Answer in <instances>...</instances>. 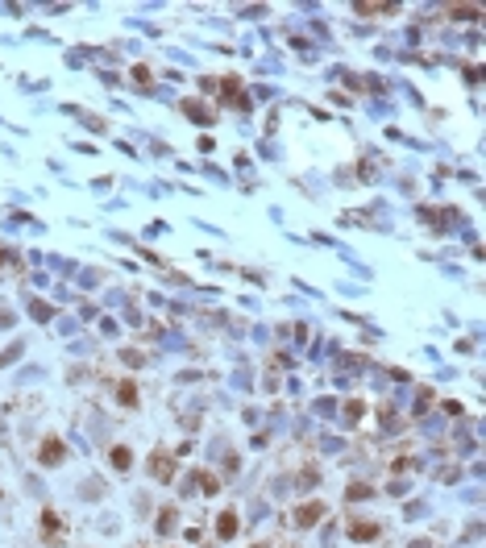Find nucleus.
Masks as SVG:
<instances>
[{"instance_id": "obj_1", "label": "nucleus", "mask_w": 486, "mask_h": 548, "mask_svg": "<svg viewBox=\"0 0 486 548\" xmlns=\"http://www.w3.org/2000/svg\"><path fill=\"white\" fill-rule=\"evenodd\" d=\"M395 5H391V0H361V5H357V13H391Z\"/></svg>"}, {"instance_id": "obj_2", "label": "nucleus", "mask_w": 486, "mask_h": 548, "mask_svg": "<svg viewBox=\"0 0 486 548\" xmlns=\"http://www.w3.org/2000/svg\"><path fill=\"white\" fill-rule=\"evenodd\" d=\"M54 461H63V444H58V440H46V453H42V465H54Z\"/></svg>"}, {"instance_id": "obj_3", "label": "nucleus", "mask_w": 486, "mask_h": 548, "mask_svg": "<svg viewBox=\"0 0 486 548\" xmlns=\"http://www.w3.org/2000/svg\"><path fill=\"white\" fill-rule=\"evenodd\" d=\"M449 13H453V17H461V21H474L482 9H478V5H461V9H449Z\"/></svg>"}, {"instance_id": "obj_4", "label": "nucleus", "mask_w": 486, "mask_h": 548, "mask_svg": "<svg viewBox=\"0 0 486 548\" xmlns=\"http://www.w3.org/2000/svg\"><path fill=\"white\" fill-rule=\"evenodd\" d=\"M216 528H221V536H233V532H237V519H229V515H221V524H216Z\"/></svg>"}, {"instance_id": "obj_5", "label": "nucleus", "mask_w": 486, "mask_h": 548, "mask_svg": "<svg viewBox=\"0 0 486 548\" xmlns=\"http://www.w3.org/2000/svg\"><path fill=\"white\" fill-rule=\"evenodd\" d=\"M112 465H129V449H116L112 453Z\"/></svg>"}]
</instances>
